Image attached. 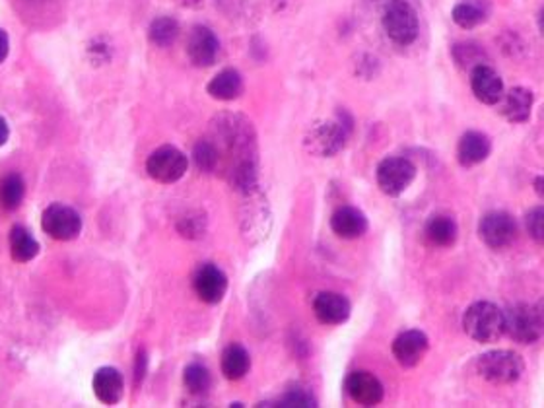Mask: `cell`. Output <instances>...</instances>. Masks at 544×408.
<instances>
[{"label":"cell","instance_id":"18","mask_svg":"<svg viewBox=\"0 0 544 408\" xmlns=\"http://www.w3.org/2000/svg\"><path fill=\"white\" fill-rule=\"evenodd\" d=\"M92 389H93V395L98 396V401L103 404L113 406L117 403H121L123 395H125V381H123L121 371L111 366L100 368L93 373Z\"/></svg>","mask_w":544,"mask_h":408},{"label":"cell","instance_id":"16","mask_svg":"<svg viewBox=\"0 0 544 408\" xmlns=\"http://www.w3.org/2000/svg\"><path fill=\"white\" fill-rule=\"evenodd\" d=\"M315 317L323 325H343L352 314L348 298L337 292H321L313 302Z\"/></svg>","mask_w":544,"mask_h":408},{"label":"cell","instance_id":"20","mask_svg":"<svg viewBox=\"0 0 544 408\" xmlns=\"http://www.w3.org/2000/svg\"><path fill=\"white\" fill-rule=\"evenodd\" d=\"M330 228L338 238L358 240L368 232V218L356 207H340L330 218Z\"/></svg>","mask_w":544,"mask_h":408},{"label":"cell","instance_id":"4","mask_svg":"<svg viewBox=\"0 0 544 408\" xmlns=\"http://www.w3.org/2000/svg\"><path fill=\"white\" fill-rule=\"evenodd\" d=\"M463 329L476 342H496L504 335V311L492 302H476L465 311Z\"/></svg>","mask_w":544,"mask_h":408},{"label":"cell","instance_id":"26","mask_svg":"<svg viewBox=\"0 0 544 408\" xmlns=\"http://www.w3.org/2000/svg\"><path fill=\"white\" fill-rule=\"evenodd\" d=\"M179 34H181L179 21L172 16H159L152 21L150 28H148V39H150L152 45L162 49L174 45Z\"/></svg>","mask_w":544,"mask_h":408},{"label":"cell","instance_id":"15","mask_svg":"<svg viewBox=\"0 0 544 408\" xmlns=\"http://www.w3.org/2000/svg\"><path fill=\"white\" fill-rule=\"evenodd\" d=\"M471 88L478 102L484 105H496L504 95V80L490 64H480L471 70Z\"/></svg>","mask_w":544,"mask_h":408},{"label":"cell","instance_id":"23","mask_svg":"<svg viewBox=\"0 0 544 408\" xmlns=\"http://www.w3.org/2000/svg\"><path fill=\"white\" fill-rule=\"evenodd\" d=\"M426 240L434 247H451L459 238V225L451 216L445 214H435L428 222H426Z\"/></svg>","mask_w":544,"mask_h":408},{"label":"cell","instance_id":"8","mask_svg":"<svg viewBox=\"0 0 544 408\" xmlns=\"http://www.w3.org/2000/svg\"><path fill=\"white\" fill-rule=\"evenodd\" d=\"M41 228L49 238L57 241H70L77 240L82 232V218L72 207H67L62 202H53L51 207L44 210L41 216Z\"/></svg>","mask_w":544,"mask_h":408},{"label":"cell","instance_id":"5","mask_svg":"<svg viewBox=\"0 0 544 408\" xmlns=\"http://www.w3.org/2000/svg\"><path fill=\"white\" fill-rule=\"evenodd\" d=\"M504 332L519 345H535L544 332L542 311L531 304H517L504 311Z\"/></svg>","mask_w":544,"mask_h":408},{"label":"cell","instance_id":"38","mask_svg":"<svg viewBox=\"0 0 544 408\" xmlns=\"http://www.w3.org/2000/svg\"><path fill=\"white\" fill-rule=\"evenodd\" d=\"M542 184H544V179H542V177H537V184H535L537 187H535V189H537V192H539V197H544V191H542Z\"/></svg>","mask_w":544,"mask_h":408},{"label":"cell","instance_id":"22","mask_svg":"<svg viewBox=\"0 0 544 408\" xmlns=\"http://www.w3.org/2000/svg\"><path fill=\"white\" fill-rule=\"evenodd\" d=\"M207 92L210 94V98H215L218 102H233L238 100L243 94V78L238 70L226 69L218 72L215 78H212L207 86Z\"/></svg>","mask_w":544,"mask_h":408},{"label":"cell","instance_id":"35","mask_svg":"<svg viewBox=\"0 0 544 408\" xmlns=\"http://www.w3.org/2000/svg\"><path fill=\"white\" fill-rule=\"evenodd\" d=\"M10 53V39L6 31L0 28V62H4Z\"/></svg>","mask_w":544,"mask_h":408},{"label":"cell","instance_id":"36","mask_svg":"<svg viewBox=\"0 0 544 408\" xmlns=\"http://www.w3.org/2000/svg\"><path fill=\"white\" fill-rule=\"evenodd\" d=\"M10 138V126L4 117H0V146H4Z\"/></svg>","mask_w":544,"mask_h":408},{"label":"cell","instance_id":"34","mask_svg":"<svg viewBox=\"0 0 544 408\" xmlns=\"http://www.w3.org/2000/svg\"><path fill=\"white\" fill-rule=\"evenodd\" d=\"M146 370H148V358H146V352L141 350L136 354V362H134V385H136V388L142 383Z\"/></svg>","mask_w":544,"mask_h":408},{"label":"cell","instance_id":"37","mask_svg":"<svg viewBox=\"0 0 544 408\" xmlns=\"http://www.w3.org/2000/svg\"><path fill=\"white\" fill-rule=\"evenodd\" d=\"M205 0H177V4L185 6V8H200Z\"/></svg>","mask_w":544,"mask_h":408},{"label":"cell","instance_id":"1","mask_svg":"<svg viewBox=\"0 0 544 408\" xmlns=\"http://www.w3.org/2000/svg\"><path fill=\"white\" fill-rule=\"evenodd\" d=\"M212 144L218 158L226 159V174L233 189L249 192L257 189L259 146L253 123L238 113H222L212 121Z\"/></svg>","mask_w":544,"mask_h":408},{"label":"cell","instance_id":"31","mask_svg":"<svg viewBox=\"0 0 544 408\" xmlns=\"http://www.w3.org/2000/svg\"><path fill=\"white\" fill-rule=\"evenodd\" d=\"M193 159H195L197 167H199L200 171H207V174H210V171H216V167L220 166L218 150H216V146L212 144L210 141H199V143L195 144Z\"/></svg>","mask_w":544,"mask_h":408},{"label":"cell","instance_id":"28","mask_svg":"<svg viewBox=\"0 0 544 408\" xmlns=\"http://www.w3.org/2000/svg\"><path fill=\"white\" fill-rule=\"evenodd\" d=\"M451 53H453V59H455L459 67L468 70V72H471L476 67H480V64L488 62L486 53L480 49L478 45H475V43H457V45H453Z\"/></svg>","mask_w":544,"mask_h":408},{"label":"cell","instance_id":"17","mask_svg":"<svg viewBox=\"0 0 544 408\" xmlns=\"http://www.w3.org/2000/svg\"><path fill=\"white\" fill-rule=\"evenodd\" d=\"M532 103H535V95H532L531 90L521 88V86L511 88L507 94L501 95V100L498 102L499 113L514 125L527 123L531 119Z\"/></svg>","mask_w":544,"mask_h":408},{"label":"cell","instance_id":"12","mask_svg":"<svg viewBox=\"0 0 544 408\" xmlns=\"http://www.w3.org/2000/svg\"><path fill=\"white\" fill-rule=\"evenodd\" d=\"M189 61L199 69L212 67L220 55V41L215 31L207 26H195L187 37Z\"/></svg>","mask_w":544,"mask_h":408},{"label":"cell","instance_id":"32","mask_svg":"<svg viewBox=\"0 0 544 408\" xmlns=\"http://www.w3.org/2000/svg\"><path fill=\"white\" fill-rule=\"evenodd\" d=\"M177 230L181 232V235H185L189 240H197L205 235L207 230V220L202 214H187L185 218H181L177 224Z\"/></svg>","mask_w":544,"mask_h":408},{"label":"cell","instance_id":"29","mask_svg":"<svg viewBox=\"0 0 544 408\" xmlns=\"http://www.w3.org/2000/svg\"><path fill=\"white\" fill-rule=\"evenodd\" d=\"M183 383L191 395H205L212 385V375L202 363H189L183 373Z\"/></svg>","mask_w":544,"mask_h":408},{"label":"cell","instance_id":"9","mask_svg":"<svg viewBox=\"0 0 544 408\" xmlns=\"http://www.w3.org/2000/svg\"><path fill=\"white\" fill-rule=\"evenodd\" d=\"M517 222L507 212H488L478 224V235L490 249L504 251L517 241Z\"/></svg>","mask_w":544,"mask_h":408},{"label":"cell","instance_id":"33","mask_svg":"<svg viewBox=\"0 0 544 408\" xmlns=\"http://www.w3.org/2000/svg\"><path fill=\"white\" fill-rule=\"evenodd\" d=\"M525 224H527V232L531 238L537 243H542L544 241V208L542 207L532 208L527 214Z\"/></svg>","mask_w":544,"mask_h":408},{"label":"cell","instance_id":"27","mask_svg":"<svg viewBox=\"0 0 544 408\" xmlns=\"http://www.w3.org/2000/svg\"><path fill=\"white\" fill-rule=\"evenodd\" d=\"M26 197V184L22 175L8 174L0 179V208L8 212L16 210Z\"/></svg>","mask_w":544,"mask_h":408},{"label":"cell","instance_id":"7","mask_svg":"<svg viewBox=\"0 0 544 408\" xmlns=\"http://www.w3.org/2000/svg\"><path fill=\"white\" fill-rule=\"evenodd\" d=\"M189 159L175 146H162L150 154L146 162V171L154 181L162 185H172L187 174Z\"/></svg>","mask_w":544,"mask_h":408},{"label":"cell","instance_id":"2","mask_svg":"<svg viewBox=\"0 0 544 408\" xmlns=\"http://www.w3.org/2000/svg\"><path fill=\"white\" fill-rule=\"evenodd\" d=\"M381 28L393 43L407 47L418 37V12H416L410 0H387L386 6H383Z\"/></svg>","mask_w":544,"mask_h":408},{"label":"cell","instance_id":"30","mask_svg":"<svg viewBox=\"0 0 544 408\" xmlns=\"http://www.w3.org/2000/svg\"><path fill=\"white\" fill-rule=\"evenodd\" d=\"M279 406L282 408H315L317 399L312 391L304 388V385H292V388L279 399Z\"/></svg>","mask_w":544,"mask_h":408},{"label":"cell","instance_id":"14","mask_svg":"<svg viewBox=\"0 0 544 408\" xmlns=\"http://www.w3.org/2000/svg\"><path fill=\"white\" fill-rule=\"evenodd\" d=\"M346 393L352 401L361 406H378L383 401V396H386L383 383L371 371L366 370L352 371L348 375Z\"/></svg>","mask_w":544,"mask_h":408},{"label":"cell","instance_id":"3","mask_svg":"<svg viewBox=\"0 0 544 408\" xmlns=\"http://www.w3.org/2000/svg\"><path fill=\"white\" fill-rule=\"evenodd\" d=\"M476 371L492 385H511L521 379L525 363L514 350H490L480 354L475 362Z\"/></svg>","mask_w":544,"mask_h":408},{"label":"cell","instance_id":"10","mask_svg":"<svg viewBox=\"0 0 544 408\" xmlns=\"http://www.w3.org/2000/svg\"><path fill=\"white\" fill-rule=\"evenodd\" d=\"M416 177V166L409 158H386L378 166V185L387 197H399Z\"/></svg>","mask_w":544,"mask_h":408},{"label":"cell","instance_id":"24","mask_svg":"<svg viewBox=\"0 0 544 408\" xmlns=\"http://www.w3.org/2000/svg\"><path fill=\"white\" fill-rule=\"evenodd\" d=\"M251 370V356L245 347L233 342L222 354V373L230 381H240Z\"/></svg>","mask_w":544,"mask_h":408},{"label":"cell","instance_id":"11","mask_svg":"<svg viewBox=\"0 0 544 408\" xmlns=\"http://www.w3.org/2000/svg\"><path fill=\"white\" fill-rule=\"evenodd\" d=\"M193 288L200 302L208 306L220 304L228 292V276L220 266L205 263L197 268L193 276Z\"/></svg>","mask_w":544,"mask_h":408},{"label":"cell","instance_id":"13","mask_svg":"<svg viewBox=\"0 0 544 408\" xmlns=\"http://www.w3.org/2000/svg\"><path fill=\"white\" fill-rule=\"evenodd\" d=\"M430 348V339L420 329L402 330L393 342V356L402 368H416Z\"/></svg>","mask_w":544,"mask_h":408},{"label":"cell","instance_id":"19","mask_svg":"<svg viewBox=\"0 0 544 408\" xmlns=\"http://www.w3.org/2000/svg\"><path fill=\"white\" fill-rule=\"evenodd\" d=\"M492 152V143L484 133L468 131L461 136L457 146V159L463 167H473L483 164Z\"/></svg>","mask_w":544,"mask_h":408},{"label":"cell","instance_id":"25","mask_svg":"<svg viewBox=\"0 0 544 408\" xmlns=\"http://www.w3.org/2000/svg\"><path fill=\"white\" fill-rule=\"evenodd\" d=\"M39 243L24 225H14L10 230V255L16 263H29L39 255Z\"/></svg>","mask_w":544,"mask_h":408},{"label":"cell","instance_id":"6","mask_svg":"<svg viewBox=\"0 0 544 408\" xmlns=\"http://www.w3.org/2000/svg\"><path fill=\"white\" fill-rule=\"evenodd\" d=\"M350 136V125L343 121H325L309 128L304 138V146L312 156L333 158L346 146Z\"/></svg>","mask_w":544,"mask_h":408},{"label":"cell","instance_id":"21","mask_svg":"<svg viewBox=\"0 0 544 408\" xmlns=\"http://www.w3.org/2000/svg\"><path fill=\"white\" fill-rule=\"evenodd\" d=\"M490 12H492L490 0H459L453 6L451 18L459 28L475 29L480 24H484L490 18Z\"/></svg>","mask_w":544,"mask_h":408}]
</instances>
